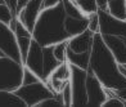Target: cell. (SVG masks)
<instances>
[{"instance_id": "1", "label": "cell", "mask_w": 126, "mask_h": 107, "mask_svg": "<svg viewBox=\"0 0 126 107\" xmlns=\"http://www.w3.org/2000/svg\"><path fill=\"white\" fill-rule=\"evenodd\" d=\"M88 70L93 72L108 89H120L126 87V79L118 70V62L106 45L100 34L94 35Z\"/></svg>"}, {"instance_id": "2", "label": "cell", "mask_w": 126, "mask_h": 107, "mask_svg": "<svg viewBox=\"0 0 126 107\" xmlns=\"http://www.w3.org/2000/svg\"><path fill=\"white\" fill-rule=\"evenodd\" d=\"M64 19L66 12L62 3L53 8L43 9L33 27L32 37L41 47L54 45L70 39L64 29Z\"/></svg>"}, {"instance_id": "3", "label": "cell", "mask_w": 126, "mask_h": 107, "mask_svg": "<svg viewBox=\"0 0 126 107\" xmlns=\"http://www.w3.org/2000/svg\"><path fill=\"white\" fill-rule=\"evenodd\" d=\"M23 65L12 58L3 55L0 57V90L14 92L22 85Z\"/></svg>"}, {"instance_id": "4", "label": "cell", "mask_w": 126, "mask_h": 107, "mask_svg": "<svg viewBox=\"0 0 126 107\" xmlns=\"http://www.w3.org/2000/svg\"><path fill=\"white\" fill-rule=\"evenodd\" d=\"M14 93L25 102L26 107H37L41 101L54 95V93L47 85V83L43 80L21 85L16 89Z\"/></svg>"}, {"instance_id": "5", "label": "cell", "mask_w": 126, "mask_h": 107, "mask_svg": "<svg viewBox=\"0 0 126 107\" xmlns=\"http://www.w3.org/2000/svg\"><path fill=\"white\" fill-rule=\"evenodd\" d=\"M86 76L88 70L71 65V76L70 83L73 93V105L72 106H82L88 105V94H86Z\"/></svg>"}, {"instance_id": "6", "label": "cell", "mask_w": 126, "mask_h": 107, "mask_svg": "<svg viewBox=\"0 0 126 107\" xmlns=\"http://www.w3.org/2000/svg\"><path fill=\"white\" fill-rule=\"evenodd\" d=\"M0 50L4 53V55L23 65L14 31L9 25L4 23V22H0Z\"/></svg>"}, {"instance_id": "7", "label": "cell", "mask_w": 126, "mask_h": 107, "mask_svg": "<svg viewBox=\"0 0 126 107\" xmlns=\"http://www.w3.org/2000/svg\"><path fill=\"white\" fill-rule=\"evenodd\" d=\"M99 34L126 37V19H118L111 16L107 10H98Z\"/></svg>"}, {"instance_id": "8", "label": "cell", "mask_w": 126, "mask_h": 107, "mask_svg": "<svg viewBox=\"0 0 126 107\" xmlns=\"http://www.w3.org/2000/svg\"><path fill=\"white\" fill-rule=\"evenodd\" d=\"M86 94H88V105L90 106H102L104 103V101L108 98L107 88L89 70L86 76Z\"/></svg>"}, {"instance_id": "9", "label": "cell", "mask_w": 126, "mask_h": 107, "mask_svg": "<svg viewBox=\"0 0 126 107\" xmlns=\"http://www.w3.org/2000/svg\"><path fill=\"white\" fill-rule=\"evenodd\" d=\"M23 66L28 67L31 71H33L35 74L44 81V53H43V47L32 39L31 47L28 49V53L26 55V58L23 61Z\"/></svg>"}, {"instance_id": "10", "label": "cell", "mask_w": 126, "mask_h": 107, "mask_svg": "<svg viewBox=\"0 0 126 107\" xmlns=\"http://www.w3.org/2000/svg\"><path fill=\"white\" fill-rule=\"evenodd\" d=\"M41 10H43V0H28L25 7L19 12H17L16 17L32 32Z\"/></svg>"}, {"instance_id": "11", "label": "cell", "mask_w": 126, "mask_h": 107, "mask_svg": "<svg viewBox=\"0 0 126 107\" xmlns=\"http://www.w3.org/2000/svg\"><path fill=\"white\" fill-rule=\"evenodd\" d=\"M9 26L12 27L13 31H14L16 40H17V44H18V49H19V53H21V57H22V62H23L27 53H28V49L31 47V41L33 39L32 32L28 30L21 21L17 19L16 16H14V18L10 22Z\"/></svg>"}, {"instance_id": "12", "label": "cell", "mask_w": 126, "mask_h": 107, "mask_svg": "<svg viewBox=\"0 0 126 107\" xmlns=\"http://www.w3.org/2000/svg\"><path fill=\"white\" fill-rule=\"evenodd\" d=\"M95 34L90 32L89 30H85L84 32L79 35L71 36L67 40V48L76 53H84V52H90L93 47V40H94Z\"/></svg>"}, {"instance_id": "13", "label": "cell", "mask_w": 126, "mask_h": 107, "mask_svg": "<svg viewBox=\"0 0 126 107\" xmlns=\"http://www.w3.org/2000/svg\"><path fill=\"white\" fill-rule=\"evenodd\" d=\"M102 37L118 63H126V37L114 35H102Z\"/></svg>"}, {"instance_id": "14", "label": "cell", "mask_w": 126, "mask_h": 107, "mask_svg": "<svg viewBox=\"0 0 126 107\" xmlns=\"http://www.w3.org/2000/svg\"><path fill=\"white\" fill-rule=\"evenodd\" d=\"M64 29L68 36H75L88 30V17H68L64 19Z\"/></svg>"}, {"instance_id": "15", "label": "cell", "mask_w": 126, "mask_h": 107, "mask_svg": "<svg viewBox=\"0 0 126 107\" xmlns=\"http://www.w3.org/2000/svg\"><path fill=\"white\" fill-rule=\"evenodd\" d=\"M66 61L72 66L88 70L89 63H90V52L76 53V52H72V50H70L67 48V58H66Z\"/></svg>"}, {"instance_id": "16", "label": "cell", "mask_w": 126, "mask_h": 107, "mask_svg": "<svg viewBox=\"0 0 126 107\" xmlns=\"http://www.w3.org/2000/svg\"><path fill=\"white\" fill-rule=\"evenodd\" d=\"M43 53H44V81H45L48 79V76L51 74V71H53L61 62H58L57 58L54 57L51 45L43 47Z\"/></svg>"}, {"instance_id": "17", "label": "cell", "mask_w": 126, "mask_h": 107, "mask_svg": "<svg viewBox=\"0 0 126 107\" xmlns=\"http://www.w3.org/2000/svg\"><path fill=\"white\" fill-rule=\"evenodd\" d=\"M0 106H3V107H26L23 101L12 90H0Z\"/></svg>"}, {"instance_id": "18", "label": "cell", "mask_w": 126, "mask_h": 107, "mask_svg": "<svg viewBox=\"0 0 126 107\" xmlns=\"http://www.w3.org/2000/svg\"><path fill=\"white\" fill-rule=\"evenodd\" d=\"M107 12L118 19H126V0H110Z\"/></svg>"}, {"instance_id": "19", "label": "cell", "mask_w": 126, "mask_h": 107, "mask_svg": "<svg viewBox=\"0 0 126 107\" xmlns=\"http://www.w3.org/2000/svg\"><path fill=\"white\" fill-rule=\"evenodd\" d=\"M70 76H71V65L68 63L67 61H64V62H61V63L51 71V74L48 77L67 81V80H70Z\"/></svg>"}, {"instance_id": "20", "label": "cell", "mask_w": 126, "mask_h": 107, "mask_svg": "<svg viewBox=\"0 0 126 107\" xmlns=\"http://www.w3.org/2000/svg\"><path fill=\"white\" fill-rule=\"evenodd\" d=\"M76 4L85 16H89L91 13L98 12L96 0H76Z\"/></svg>"}, {"instance_id": "21", "label": "cell", "mask_w": 126, "mask_h": 107, "mask_svg": "<svg viewBox=\"0 0 126 107\" xmlns=\"http://www.w3.org/2000/svg\"><path fill=\"white\" fill-rule=\"evenodd\" d=\"M58 94L61 97L63 106H72L73 105V93H72V87H71L70 80L64 84V87L62 88V90Z\"/></svg>"}, {"instance_id": "22", "label": "cell", "mask_w": 126, "mask_h": 107, "mask_svg": "<svg viewBox=\"0 0 126 107\" xmlns=\"http://www.w3.org/2000/svg\"><path fill=\"white\" fill-rule=\"evenodd\" d=\"M67 40H63V41H59V43L54 44V45H51L53 54L58 62H64L67 58Z\"/></svg>"}, {"instance_id": "23", "label": "cell", "mask_w": 126, "mask_h": 107, "mask_svg": "<svg viewBox=\"0 0 126 107\" xmlns=\"http://www.w3.org/2000/svg\"><path fill=\"white\" fill-rule=\"evenodd\" d=\"M14 12L8 4H0V22H4L7 25H10V22L14 18Z\"/></svg>"}, {"instance_id": "24", "label": "cell", "mask_w": 126, "mask_h": 107, "mask_svg": "<svg viewBox=\"0 0 126 107\" xmlns=\"http://www.w3.org/2000/svg\"><path fill=\"white\" fill-rule=\"evenodd\" d=\"M40 79L35 72L31 71L28 67L23 66V75H22V85H26V84H32V83H36L40 81Z\"/></svg>"}, {"instance_id": "25", "label": "cell", "mask_w": 126, "mask_h": 107, "mask_svg": "<svg viewBox=\"0 0 126 107\" xmlns=\"http://www.w3.org/2000/svg\"><path fill=\"white\" fill-rule=\"evenodd\" d=\"M88 30L93 34H99V16L98 12L88 16Z\"/></svg>"}, {"instance_id": "26", "label": "cell", "mask_w": 126, "mask_h": 107, "mask_svg": "<svg viewBox=\"0 0 126 107\" xmlns=\"http://www.w3.org/2000/svg\"><path fill=\"white\" fill-rule=\"evenodd\" d=\"M62 3V0H43V9L53 8L55 5H58Z\"/></svg>"}, {"instance_id": "27", "label": "cell", "mask_w": 126, "mask_h": 107, "mask_svg": "<svg viewBox=\"0 0 126 107\" xmlns=\"http://www.w3.org/2000/svg\"><path fill=\"white\" fill-rule=\"evenodd\" d=\"M114 94L117 95L118 98H121L124 102H125V106H126V87L125 88H120V89H113Z\"/></svg>"}, {"instance_id": "28", "label": "cell", "mask_w": 126, "mask_h": 107, "mask_svg": "<svg viewBox=\"0 0 126 107\" xmlns=\"http://www.w3.org/2000/svg\"><path fill=\"white\" fill-rule=\"evenodd\" d=\"M96 5H98V10H107L108 0H96Z\"/></svg>"}, {"instance_id": "29", "label": "cell", "mask_w": 126, "mask_h": 107, "mask_svg": "<svg viewBox=\"0 0 126 107\" xmlns=\"http://www.w3.org/2000/svg\"><path fill=\"white\" fill-rule=\"evenodd\" d=\"M27 1H28V0H18V1H17V12H19V10L26 5ZM16 14H17V13H16Z\"/></svg>"}, {"instance_id": "30", "label": "cell", "mask_w": 126, "mask_h": 107, "mask_svg": "<svg viewBox=\"0 0 126 107\" xmlns=\"http://www.w3.org/2000/svg\"><path fill=\"white\" fill-rule=\"evenodd\" d=\"M0 4H7V3H5V0H0Z\"/></svg>"}, {"instance_id": "31", "label": "cell", "mask_w": 126, "mask_h": 107, "mask_svg": "<svg viewBox=\"0 0 126 107\" xmlns=\"http://www.w3.org/2000/svg\"><path fill=\"white\" fill-rule=\"evenodd\" d=\"M3 55H4V53L1 52V50H0V57H3Z\"/></svg>"}, {"instance_id": "32", "label": "cell", "mask_w": 126, "mask_h": 107, "mask_svg": "<svg viewBox=\"0 0 126 107\" xmlns=\"http://www.w3.org/2000/svg\"><path fill=\"white\" fill-rule=\"evenodd\" d=\"M124 66H125V67H126V63H124Z\"/></svg>"}]
</instances>
